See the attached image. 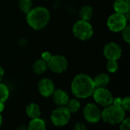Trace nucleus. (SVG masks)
<instances>
[{
	"instance_id": "1",
	"label": "nucleus",
	"mask_w": 130,
	"mask_h": 130,
	"mask_svg": "<svg viewBox=\"0 0 130 130\" xmlns=\"http://www.w3.org/2000/svg\"><path fill=\"white\" fill-rule=\"evenodd\" d=\"M95 88L93 79L85 74L76 75L71 84L72 94L80 99H85L91 96Z\"/></svg>"
},
{
	"instance_id": "2",
	"label": "nucleus",
	"mask_w": 130,
	"mask_h": 130,
	"mask_svg": "<svg viewBox=\"0 0 130 130\" xmlns=\"http://www.w3.org/2000/svg\"><path fill=\"white\" fill-rule=\"evenodd\" d=\"M26 15L28 25L34 30L43 29L48 25L50 19V11L43 6L34 7Z\"/></svg>"
},
{
	"instance_id": "3",
	"label": "nucleus",
	"mask_w": 130,
	"mask_h": 130,
	"mask_svg": "<svg viewBox=\"0 0 130 130\" xmlns=\"http://www.w3.org/2000/svg\"><path fill=\"white\" fill-rule=\"evenodd\" d=\"M125 110L120 106L111 104L101 112L103 120L110 124H118L125 119Z\"/></svg>"
},
{
	"instance_id": "4",
	"label": "nucleus",
	"mask_w": 130,
	"mask_h": 130,
	"mask_svg": "<svg viewBox=\"0 0 130 130\" xmlns=\"http://www.w3.org/2000/svg\"><path fill=\"white\" fill-rule=\"evenodd\" d=\"M72 33L78 40L87 41L93 36L94 29L89 21L80 19L73 25Z\"/></svg>"
},
{
	"instance_id": "5",
	"label": "nucleus",
	"mask_w": 130,
	"mask_h": 130,
	"mask_svg": "<svg viewBox=\"0 0 130 130\" xmlns=\"http://www.w3.org/2000/svg\"><path fill=\"white\" fill-rule=\"evenodd\" d=\"M128 23V20L125 15L120 13H113L109 16L107 21V25L112 32H120Z\"/></svg>"
},
{
	"instance_id": "6",
	"label": "nucleus",
	"mask_w": 130,
	"mask_h": 130,
	"mask_svg": "<svg viewBox=\"0 0 130 130\" xmlns=\"http://www.w3.org/2000/svg\"><path fill=\"white\" fill-rule=\"evenodd\" d=\"M71 118V113L64 107H59L55 109L51 114V121L56 126H63L66 125Z\"/></svg>"
},
{
	"instance_id": "7",
	"label": "nucleus",
	"mask_w": 130,
	"mask_h": 130,
	"mask_svg": "<svg viewBox=\"0 0 130 130\" xmlns=\"http://www.w3.org/2000/svg\"><path fill=\"white\" fill-rule=\"evenodd\" d=\"M47 66L51 71L56 74H62L68 68V61L62 55H52L47 61Z\"/></svg>"
},
{
	"instance_id": "8",
	"label": "nucleus",
	"mask_w": 130,
	"mask_h": 130,
	"mask_svg": "<svg viewBox=\"0 0 130 130\" xmlns=\"http://www.w3.org/2000/svg\"><path fill=\"white\" fill-rule=\"evenodd\" d=\"M92 95L95 102L102 107H106L113 104V101L114 99L113 94L106 87L95 88Z\"/></svg>"
},
{
	"instance_id": "9",
	"label": "nucleus",
	"mask_w": 130,
	"mask_h": 130,
	"mask_svg": "<svg viewBox=\"0 0 130 130\" xmlns=\"http://www.w3.org/2000/svg\"><path fill=\"white\" fill-rule=\"evenodd\" d=\"M103 53L107 60L117 61L122 56V48L117 43L110 41L104 45Z\"/></svg>"
},
{
	"instance_id": "10",
	"label": "nucleus",
	"mask_w": 130,
	"mask_h": 130,
	"mask_svg": "<svg viewBox=\"0 0 130 130\" xmlns=\"http://www.w3.org/2000/svg\"><path fill=\"white\" fill-rule=\"evenodd\" d=\"M83 114L85 119L91 123H96L101 118V110L94 103H88L83 110Z\"/></svg>"
},
{
	"instance_id": "11",
	"label": "nucleus",
	"mask_w": 130,
	"mask_h": 130,
	"mask_svg": "<svg viewBox=\"0 0 130 130\" xmlns=\"http://www.w3.org/2000/svg\"><path fill=\"white\" fill-rule=\"evenodd\" d=\"M38 90L41 96L44 97H50L55 90L54 83L49 78H43L38 84Z\"/></svg>"
},
{
	"instance_id": "12",
	"label": "nucleus",
	"mask_w": 130,
	"mask_h": 130,
	"mask_svg": "<svg viewBox=\"0 0 130 130\" xmlns=\"http://www.w3.org/2000/svg\"><path fill=\"white\" fill-rule=\"evenodd\" d=\"M52 96H53V100L54 103L59 107L66 106L69 100L68 93L61 89L55 90Z\"/></svg>"
},
{
	"instance_id": "13",
	"label": "nucleus",
	"mask_w": 130,
	"mask_h": 130,
	"mask_svg": "<svg viewBox=\"0 0 130 130\" xmlns=\"http://www.w3.org/2000/svg\"><path fill=\"white\" fill-rule=\"evenodd\" d=\"M113 9L117 13L125 15L130 11V0H115Z\"/></svg>"
},
{
	"instance_id": "14",
	"label": "nucleus",
	"mask_w": 130,
	"mask_h": 130,
	"mask_svg": "<svg viewBox=\"0 0 130 130\" xmlns=\"http://www.w3.org/2000/svg\"><path fill=\"white\" fill-rule=\"evenodd\" d=\"M93 81L96 88L106 87L110 81V77L107 74L102 73V74H98L93 79Z\"/></svg>"
},
{
	"instance_id": "15",
	"label": "nucleus",
	"mask_w": 130,
	"mask_h": 130,
	"mask_svg": "<svg viewBox=\"0 0 130 130\" xmlns=\"http://www.w3.org/2000/svg\"><path fill=\"white\" fill-rule=\"evenodd\" d=\"M26 113L32 120L40 118L41 115L40 108L37 104L31 103L26 107Z\"/></svg>"
},
{
	"instance_id": "16",
	"label": "nucleus",
	"mask_w": 130,
	"mask_h": 130,
	"mask_svg": "<svg viewBox=\"0 0 130 130\" xmlns=\"http://www.w3.org/2000/svg\"><path fill=\"white\" fill-rule=\"evenodd\" d=\"M93 15H94L93 8L90 5H84L79 10V17L82 20L89 21L92 18Z\"/></svg>"
},
{
	"instance_id": "17",
	"label": "nucleus",
	"mask_w": 130,
	"mask_h": 130,
	"mask_svg": "<svg viewBox=\"0 0 130 130\" xmlns=\"http://www.w3.org/2000/svg\"><path fill=\"white\" fill-rule=\"evenodd\" d=\"M48 68L47 66V62L45 61L44 60H43L42 58L37 60L32 67L33 71L36 74H43Z\"/></svg>"
},
{
	"instance_id": "18",
	"label": "nucleus",
	"mask_w": 130,
	"mask_h": 130,
	"mask_svg": "<svg viewBox=\"0 0 130 130\" xmlns=\"http://www.w3.org/2000/svg\"><path fill=\"white\" fill-rule=\"evenodd\" d=\"M28 130H46V125L43 120L37 118L33 119L27 126Z\"/></svg>"
},
{
	"instance_id": "19",
	"label": "nucleus",
	"mask_w": 130,
	"mask_h": 130,
	"mask_svg": "<svg viewBox=\"0 0 130 130\" xmlns=\"http://www.w3.org/2000/svg\"><path fill=\"white\" fill-rule=\"evenodd\" d=\"M18 5L23 13L27 14L33 8V2L32 0H18Z\"/></svg>"
},
{
	"instance_id": "20",
	"label": "nucleus",
	"mask_w": 130,
	"mask_h": 130,
	"mask_svg": "<svg viewBox=\"0 0 130 130\" xmlns=\"http://www.w3.org/2000/svg\"><path fill=\"white\" fill-rule=\"evenodd\" d=\"M66 106V107L69 110V111L71 113H76L79 110V109L81 107V103L78 100L72 99V100H69V101Z\"/></svg>"
},
{
	"instance_id": "21",
	"label": "nucleus",
	"mask_w": 130,
	"mask_h": 130,
	"mask_svg": "<svg viewBox=\"0 0 130 130\" xmlns=\"http://www.w3.org/2000/svg\"><path fill=\"white\" fill-rule=\"evenodd\" d=\"M9 97V90L8 87L0 82V103H5Z\"/></svg>"
},
{
	"instance_id": "22",
	"label": "nucleus",
	"mask_w": 130,
	"mask_h": 130,
	"mask_svg": "<svg viewBox=\"0 0 130 130\" xmlns=\"http://www.w3.org/2000/svg\"><path fill=\"white\" fill-rule=\"evenodd\" d=\"M107 70L110 73H115L118 68H119V64L117 61H113V60H107V63L106 64Z\"/></svg>"
},
{
	"instance_id": "23",
	"label": "nucleus",
	"mask_w": 130,
	"mask_h": 130,
	"mask_svg": "<svg viewBox=\"0 0 130 130\" xmlns=\"http://www.w3.org/2000/svg\"><path fill=\"white\" fill-rule=\"evenodd\" d=\"M122 36L125 42H126L127 44L130 43V27L129 25H126L122 31Z\"/></svg>"
},
{
	"instance_id": "24",
	"label": "nucleus",
	"mask_w": 130,
	"mask_h": 130,
	"mask_svg": "<svg viewBox=\"0 0 130 130\" xmlns=\"http://www.w3.org/2000/svg\"><path fill=\"white\" fill-rule=\"evenodd\" d=\"M125 111H129L130 110V99L129 97H126L121 100V106H120Z\"/></svg>"
},
{
	"instance_id": "25",
	"label": "nucleus",
	"mask_w": 130,
	"mask_h": 130,
	"mask_svg": "<svg viewBox=\"0 0 130 130\" xmlns=\"http://www.w3.org/2000/svg\"><path fill=\"white\" fill-rule=\"evenodd\" d=\"M120 130H130V119L129 118H126L124 119L122 122H121V125H120Z\"/></svg>"
},
{
	"instance_id": "26",
	"label": "nucleus",
	"mask_w": 130,
	"mask_h": 130,
	"mask_svg": "<svg viewBox=\"0 0 130 130\" xmlns=\"http://www.w3.org/2000/svg\"><path fill=\"white\" fill-rule=\"evenodd\" d=\"M74 130H87V127L83 123H77L74 126Z\"/></svg>"
},
{
	"instance_id": "27",
	"label": "nucleus",
	"mask_w": 130,
	"mask_h": 130,
	"mask_svg": "<svg viewBox=\"0 0 130 130\" xmlns=\"http://www.w3.org/2000/svg\"><path fill=\"white\" fill-rule=\"evenodd\" d=\"M51 56H52V54H51L49 51H44V52L42 53V54H41V58H42L43 60H44L45 61L47 62V61L50 59Z\"/></svg>"
},
{
	"instance_id": "28",
	"label": "nucleus",
	"mask_w": 130,
	"mask_h": 130,
	"mask_svg": "<svg viewBox=\"0 0 130 130\" xmlns=\"http://www.w3.org/2000/svg\"><path fill=\"white\" fill-rule=\"evenodd\" d=\"M4 74H5V70H4V69H3V67L0 65V82H1L2 80L3 79Z\"/></svg>"
},
{
	"instance_id": "29",
	"label": "nucleus",
	"mask_w": 130,
	"mask_h": 130,
	"mask_svg": "<svg viewBox=\"0 0 130 130\" xmlns=\"http://www.w3.org/2000/svg\"><path fill=\"white\" fill-rule=\"evenodd\" d=\"M16 130H28V129H27V127L25 125H21V126H18Z\"/></svg>"
},
{
	"instance_id": "30",
	"label": "nucleus",
	"mask_w": 130,
	"mask_h": 130,
	"mask_svg": "<svg viewBox=\"0 0 130 130\" xmlns=\"http://www.w3.org/2000/svg\"><path fill=\"white\" fill-rule=\"evenodd\" d=\"M4 108H5L4 103H0V113L4 110Z\"/></svg>"
},
{
	"instance_id": "31",
	"label": "nucleus",
	"mask_w": 130,
	"mask_h": 130,
	"mask_svg": "<svg viewBox=\"0 0 130 130\" xmlns=\"http://www.w3.org/2000/svg\"><path fill=\"white\" fill-rule=\"evenodd\" d=\"M2 117L1 116V113H0V127L2 126Z\"/></svg>"
}]
</instances>
